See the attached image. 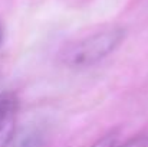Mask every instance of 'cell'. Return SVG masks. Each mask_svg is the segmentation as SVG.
<instances>
[{
    "label": "cell",
    "mask_w": 148,
    "mask_h": 147,
    "mask_svg": "<svg viewBox=\"0 0 148 147\" xmlns=\"http://www.w3.org/2000/svg\"><path fill=\"white\" fill-rule=\"evenodd\" d=\"M125 39V30L122 28H112L86 36L60 53L62 62L69 68H86L92 66L121 45Z\"/></svg>",
    "instance_id": "6da1fadb"
},
{
    "label": "cell",
    "mask_w": 148,
    "mask_h": 147,
    "mask_svg": "<svg viewBox=\"0 0 148 147\" xmlns=\"http://www.w3.org/2000/svg\"><path fill=\"white\" fill-rule=\"evenodd\" d=\"M17 99L10 92L0 94V147H7L16 131Z\"/></svg>",
    "instance_id": "7a4b0ae2"
},
{
    "label": "cell",
    "mask_w": 148,
    "mask_h": 147,
    "mask_svg": "<svg viewBox=\"0 0 148 147\" xmlns=\"http://www.w3.org/2000/svg\"><path fill=\"white\" fill-rule=\"evenodd\" d=\"M46 139L48 136L42 126L29 124L14 131L7 147H45Z\"/></svg>",
    "instance_id": "3957f363"
},
{
    "label": "cell",
    "mask_w": 148,
    "mask_h": 147,
    "mask_svg": "<svg viewBox=\"0 0 148 147\" xmlns=\"http://www.w3.org/2000/svg\"><path fill=\"white\" fill-rule=\"evenodd\" d=\"M116 147H148V136L134 137V139L128 140L127 143H124L122 146H116Z\"/></svg>",
    "instance_id": "277c9868"
},
{
    "label": "cell",
    "mask_w": 148,
    "mask_h": 147,
    "mask_svg": "<svg viewBox=\"0 0 148 147\" xmlns=\"http://www.w3.org/2000/svg\"><path fill=\"white\" fill-rule=\"evenodd\" d=\"M92 147H116V137L115 136H106L102 140H99L97 144H94Z\"/></svg>",
    "instance_id": "5b68a950"
},
{
    "label": "cell",
    "mask_w": 148,
    "mask_h": 147,
    "mask_svg": "<svg viewBox=\"0 0 148 147\" xmlns=\"http://www.w3.org/2000/svg\"><path fill=\"white\" fill-rule=\"evenodd\" d=\"M1 43H3V26L0 23V46H1Z\"/></svg>",
    "instance_id": "8992f818"
}]
</instances>
